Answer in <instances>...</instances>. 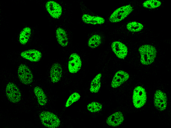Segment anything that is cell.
Instances as JSON below:
<instances>
[{
    "instance_id": "cell-21",
    "label": "cell",
    "mask_w": 171,
    "mask_h": 128,
    "mask_svg": "<svg viewBox=\"0 0 171 128\" xmlns=\"http://www.w3.org/2000/svg\"><path fill=\"white\" fill-rule=\"evenodd\" d=\"M0 127L2 128H35L32 119H23L5 108L0 110Z\"/></svg>"
},
{
    "instance_id": "cell-17",
    "label": "cell",
    "mask_w": 171,
    "mask_h": 128,
    "mask_svg": "<svg viewBox=\"0 0 171 128\" xmlns=\"http://www.w3.org/2000/svg\"><path fill=\"white\" fill-rule=\"evenodd\" d=\"M149 20L135 18L128 20L115 26L111 32L117 36L127 40L143 36L153 31L147 24Z\"/></svg>"
},
{
    "instance_id": "cell-2",
    "label": "cell",
    "mask_w": 171,
    "mask_h": 128,
    "mask_svg": "<svg viewBox=\"0 0 171 128\" xmlns=\"http://www.w3.org/2000/svg\"><path fill=\"white\" fill-rule=\"evenodd\" d=\"M96 53L89 51L77 41L60 57L64 64L63 78L58 87L62 100L70 88L82 86L91 67L92 60L97 55Z\"/></svg>"
},
{
    "instance_id": "cell-16",
    "label": "cell",
    "mask_w": 171,
    "mask_h": 128,
    "mask_svg": "<svg viewBox=\"0 0 171 128\" xmlns=\"http://www.w3.org/2000/svg\"><path fill=\"white\" fill-rule=\"evenodd\" d=\"M110 30L108 36L107 49L111 59V65L122 64L125 66L131 56L130 43L129 40L113 33Z\"/></svg>"
},
{
    "instance_id": "cell-9",
    "label": "cell",
    "mask_w": 171,
    "mask_h": 128,
    "mask_svg": "<svg viewBox=\"0 0 171 128\" xmlns=\"http://www.w3.org/2000/svg\"><path fill=\"white\" fill-rule=\"evenodd\" d=\"M115 103L107 98H101L80 104L81 106L76 110L77 124L82 127H95Z\"/></svg>"
},
{
    "instance_id": "cell-24",
    "label": "cell",
    "mask_w": 171,
    "mask_h": 128,
    "mask_svg": "<svg viewBox=\"0 0 171 128\" xmlns=\"http://www.w3.org/2000/svg\"><path fill=\"white\" fill-rule=\"evenodd\" d=\"M83 98L82 87L76 86L71 87L63 98L61 111L65 112L74 104L80 103Z\"/></svg>"
},
{
    "instance_id": "cell-11",
    "label": "cell",
    "mask_w": 171,
    "mask_h": 128,
    "mask_svg": "<svg viewBox=\"0 0 171 128\" xmlns=\"http://www.w3.org/2000/svg\"><path fill=\"white\" fill-rule=\"evenodd\" d=\"M32 114L35 128H72L77 124L76 118L72 115L56 107L34 111Z\"/></svg>"
},
{
    "instance_id": "cell-8",
    "label": "cell",
    "mask_w": 171,
    "mask_h": 128,
    "mask_svg": "<svg viewBox=\"0 0 171 128\" xmlns=\"http://www.w3.org/2000/svg\"><path fill=\"white\" fill-rule=\"evenodd\" d=\"M43 9L50 31L56 25L65 23L72 27L74 22L76 0L32 1Z\"/></svg>"
},
{
    "instance_id": "cell-1",
    "label": "cell",
    "mask_w": 171,
    "mask_h": 128,
    "mask_svg": "<svg viewBox=\"0 0 171 128\" xmlns=\"http://www.w3.org/2000/svg\"><path fill=\"white\" fill-rule=\"evenodd\" d=\"M165 29L154 30L128 40L131 47L129 59L125 66L147 79L170 71L171 40L164 38Z\"/></svg>"
},
{
    "instance_id": "cell-13",
    "label": "cell",
    "mask_w": 171,
    "mask_h": 128,
    "mask_svg": "<svg viewBox=\"0 0 171 128\" xmlns=\"http://www.w3.org/2000/svg\"><path fill=\"white\" fill-rule=\"evenodd\" d=\"M40 22L34 25L29 24L24 21L18 28L14 35L8 38L9 41L24 49L35 46L42 42L47 35H42L40 31Z\"/></svg>"
},
{
    "instance_id": "cell-15",
    "label": "cell",
    "mask_w": 171,
    "mask_h": 128,
    "mask_svg": "<svg viewBox=\"0 0 171 128\" xmlns=\"http://www.w3.org/2000/svg\"><path fill=\"white\" fill-rule=\"evenodd\" d=\"M142 11L139 0L119 1L105 17L107 24L110 27L113 24L134 18Z\"/></svg>"
},
{
    "instance_id": "cell-20",
    "label": "cell",
    "mask_w": 171,
    "mask_h": 128,
    "mask_svg": "<svg viewBox=\"0 0 171 128\" xmlns=\"http://www.w3.org/2000/svg\"><path fill=\"white\" fill-rule=\"evenodd\" d=\"M72 28L70 25L60 23L55 25L50 31L55 39L56 54L60 57L64 56L74 44Z\"/></svg>"
},
{
    "instance_id": "cell-25",
    "label": "cell",
    "mask_w": 171,
    "mask_h": 128,
    "mask_svg": "<svg viewBox=\"0 0 171 128\" xmlns=\"http://www.w3.org/2000/svg\"><path fill=\"white\" fill-rule=\"evenodd\" d=\"M139 2L142 11L152 13L163 9L164 6L162 0H139Z\"/></svg>"
},
{
    "instance_id": "cell-14",
    "label": "cell",
    "mask_w": 171,
    "mask_h": 128,
    "mask_svg": "<svg viewBox=\"0 0 171 128\" xmlns=\"http://www.w3.org/2000/svg\"><path fill=\"white\" fill-rule=\"evenodd\" d=\"M80 12V17L75 18L73 31L94 28L96 29L110 28L107 24L105 17L94 11L84 0H76Z\"/></svg>"
},
{
    "instance_id": "cell-3",
    "label": "cell",
    "mask_w": 171,
    "mask_h": 128,
    "mask_svg": "<svg viewBox=\"0 0 171 128\" xmlns=\"http://www.w3.org/2000/svg\"><path fill=\"white\" fill-rule=\"evenodd\" d=\"M166 74L149 79L148 102L141 113L147 122L156 120L161 127L171 124V81Z\"/></svg>"
},
{
    "instance_id": "cell-4",
    "label": "cell",
    "mask_w": 171,
    "mask_h": 128,
    "mask_svg": "<svg viewBox=\"0 0 171 128\" xmlns=\"http://www.w3.org/2000/svg\"><path fill=\"white\" fill-rule=\"evenodd\" d=\"M0 68V95L2 103L7 110L17 115L32 114L33 111L27 90L16 78L13 67L2 63Z\"/></svg>"
},
{
    "instance_id": "cell-22",
    "label": "cell",
    "mask_w": 171,
    "mask_h": 128,
    "mask_svg": "<svg viewBox=\"0 0 171 128\" xmlns=\"http://www.w3.org/2000/svg\"><path fill=\"white\" fill-rule=\"evenodd\" d=\"M14 75L19 83L27 90L35 82L37 76L31 67L22 62L12 65Z\"/></svg>"
},
{
    "instance_id": "cell-10",
    "label": "cell",
    "mask_w": 171,
    "mask_h": 128,
    "mask_svg": "<svg viewBox=\"0 0 171 128\" xmlns=\"http://www.w3.org/2000/svg\"><path fill=\"white\" fill-rule=\"evenodd\" d=\"M27 91L32 112L55 107L62 100L58 89L48 86L42 76L37 77Z\"/></svg>"
},
{
    "instance_id": "cell-18",
    "label": "cell",
    "mask_w": 171,
    "mask_h": 128,
    "mask_svg": "<svg viewBox=\"0 0 171 128\" xmlns=\"http://www.w3.org/2000/svg\"><path fill=\"white\" fill-rule=\"evenodd\" d=\"M64 70V62L56 54L44 64L43 79L50 88L58 89L63 78Z\"/></svg>"
},
{
    "instance_id": "cell-7",
    "label": "cell",
    "mask_w": 171,
    "mask_h": 128,
    "mask_svg": "<svg viewBox=\"0 0 171 128\" xmlns=\"http://www.w3.org/2000/svg\"><path fill=\"white\" fill-rule=\"evenodd\" d=\"M142 79H146L122 64L111 65L104 93L107 98L119 104L133 84Z\"/></svg>"
},
{
    "instance_id": "cell-12",
    "label": "cell",
    "mask_w": 171,
    "mask_h": 128,
    "mask_svg": "<svg viewBox=\"0 0 171 128\" xmlns=\"http://www.w3.org/2000/svg\"><path fill=\"white\" fill-rule=\"evenodd\" d=\"M149 96V79H142L130 87L120 104L124 105L129 114L142 113L147 107Z\"/></svg>"
},
{
    "instance_id": "cell-5",
    "label": "cell",
    "mask_w": 171,
    "mask_h": 128,
    "mask_svg": "<svg viewBox=\"0 0 171 128\" xmlns=\"http://www.w3.org/2000/svg\"><path fill=\"white\" fill-rule=\"evenodd\" d=\"M53 36L49 31L46 38L35 46L21 49L4 48L0 52L1 63L11 66L17 62H23L31 67L37 77L42 76L44 61L54 52L50 45Z\"/></svg>"
},
{
    "instance_id": "cell-19",
    "label": "cell",
    "mask_w": 171,
    "mask_h": 128,
    "mask_svg": "<svg viewBox=\"0 0 171 128\" xmlns=\"http://www.w3.org/2000/svg\"><path fill=\"white\" fill-rule=\"evenodd\" d=\"M128 114L127 109L122 104L112 106L96 124L95 128L126 127Z\"/></svg>"
},
{
    "instance_id": "cell-6",
    "label": "cell",
    "mask_w": 171,
    "mask_h": 128,
    "mask_svg": "<svg viewBox=\"0 0 171 128\" xmlns=\"http://www.w3.org/2000/svg\"><path fill=\"white\" fill-rule=\"evenodd\" d=\"M106 48L99 53L82 87L83 98L79 104L86 101L101 98L104 93L111 67Z\"/></svg>"
},
{
    "instance_id": "cell-23",
    "label": "cell",
    "mask_w": 171,
    "mask_h": 128,
    "mask_svg": "<svg viewBox=\"0 0 171 128\" xmlns=\"http://www.w3.org/2000/svg\"><path fill=\"white\" fill-rule=\"evenodd\" d=\"M110 28L97 29L88 33L85 44V48L89 51L94 52L102 48L107 41Z\"/></svg>"
}]
</instances>
